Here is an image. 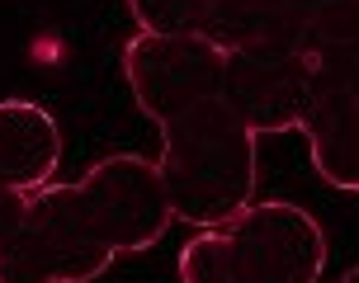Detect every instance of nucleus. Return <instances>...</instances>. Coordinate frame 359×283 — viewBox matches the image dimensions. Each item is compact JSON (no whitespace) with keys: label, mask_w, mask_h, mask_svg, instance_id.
<instances>
[{"label":"nucleus","mask_w":359,"mask_h":283,"mask_svg":"<svg viewBox=\"0 0 359 283\" xmlns=\"http://www.w3.org/2000/svg\"><path fill=\"white\" fill-rule=\"evenodd\" d=\"M161 184L175 222L217 231L255 208L260 137L222 99L180 113L161 127Z\"/></svg>","instance_id":"nucleus-1"},{"label":"nucleus","mask_w":359,"mask_h":283,"mask_svg":"<svg viewBox=\"0 0 359 283\" xmlns=\"http://www.w3.org/2000/svg\"><path fill=\"white\" fill-rule=\"evenodd\" d=\"M331 246L326 227L288 198H265L180 250V283H317Z\"/></svg>","instance_id":"nucleus-2"},{"label":"nucleus","mask_w":359,"mask_h":283,"mask_svg":"<svg viewBox=\"0 0 359 283\" xmlns=\"http://www.w3.org/2000/svg\"><path fill=\"white\" fill-rule=\"evenodd\" d=\"M118 236L86 175L29 194L19 227L0 241V283H95L114 265Z\"/></svg>","instance_id":"nucleus-3"},{"label":"nucleus","mask_w":359,"mask_h":283,"mask_svg":"<svg viewBox=\"0 0 359 283\" xmlns=\"http://www.w3.org/2000/svg\"><path fill=\"white\" fill-rule=\"evenodd\" d=\"M222 71L227 53L203 34H133L123 43V81L133 104L156 127L222 99Z\"/></svg>","instance_id":"nucleus-4"},{"label":"nucleus","mask_w":359,"mask_h":283,"mask_svg":"<svg viewBox=\"0 0 359 283\" xmlns=\"http://www.w3.org/2000/svg\"><path fill=\"white\" fill-rule=\"evenodd\" d=\"M312 99H317V57L312 53H284V48L227 53L222 104L255 137L303 132Z\"/></svg>","instance_id":"nucleus-5"},{"label":"nucleus","mask_w":359,"mask_h":283,"mask_svg":"<svg viewBox=\"0 0 359 283\" xmlns=\"http://www.w3.org/2000/svg\"><path fill=\"white\" fill-rule=\"evenodd\" d=\"M317 15L322 0H213L203 38H213L222 53H251V48L312 53Z\"/></svg>","instance_id":"nucleus-6"},{"label":"nucleus","mask_w":359,"mask_h":283,"mask_svg":"<svg viewBox=\"0 0 359 283\" xmlns=\"http://www.w3.org/2000/svg\"><path fill=\"white\" fill-rule=\"evenodd\" d=\"M303 137L312 170L331 189L359 194V95L322 67H317V99L303 123Z\"/></svg>","instance_id":"nucleus-7"},{"label":"nucleus","mask_w":359,"mask_h":283,"mask_svg":"<svg viewBox=\"0 0 359 283\" xmlns=\"http://www.w3.org/2000/svg\"><path fill=\"white\" fill-rule=\"evenodd\" d=\"M62 165V127L38 99H0V179L19 194L48 189Z\"/></svg>","instance_id":"nucleus-8"},{"label":"nucleus","mask_w":359,"mask_h":283,"mask_svg":"<svg viewBox=\"0 0 359 283\" xmlns=\"http://www.w3.org/2000/svg\"><path fill=\"white\" fill-rule=\"evenodd\" d=\"M213 0H128L137 34H203Z\"/></svg>","instance_id":"nucleus-9"},{"label":"nucleus","mask_w":359,"mask_h":283,"mask_svg":"<svg viewBox=\"0 0 359 283\" xmlns=\"http://www.w3.org/2000/svg\"><path fill=\"white\" fill-rule=\"evenodd\" d=\"M341 48H359V0H322L317 15V53H341Z\"/></svg>","instance_id":"nucleus-10"},{"label":"nucleus","mask_w":359,"mask_h":283,"mask_svg":"<svg viewBox=\"0 0 359 283\" xmlns=\"http://www.w3.org/2000/svg\"><path fill=\"white\" fill-rule=\"evenodd\" d=\"M317 67L331 71L336 81H345V85L359 95V48H341V53H317Z\"/></svg>","instance_id":"nucleus-11"},{"label":"nucleus","mask_w":359,"mask_h":283,"mask_svg":"<svg viewBox=\"0 0 359 283\" xmlns=\"http://www.w3.org/2000/svg\"><path fill=\"white\" fill-rule=\"evenodd\" d=\"M24 203H29V194H19V189H10V184L0 179V241H5V236L19 227V217H24Z\"/></svg>","instance_id":"nucleus-12"},{"label":"nucleus","mask_w":359,"mask_h":283,"mask_svg":"<svg viewBox=\"0 0 359 283\" xmlns=\"http://www.w3.org/2000/svg\"><path fill=\"white\" fill-rule=\"evenodd\" d=\"M336 283H359V265H350V269H345V274H341Z\"/></svg>","instance_id":"nucleus-13"}]
</instances>
